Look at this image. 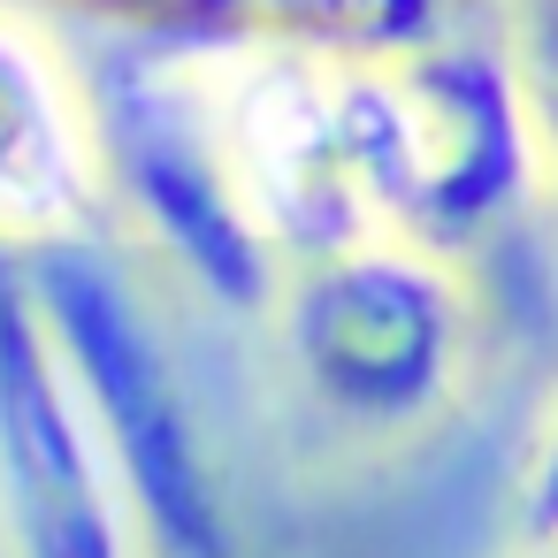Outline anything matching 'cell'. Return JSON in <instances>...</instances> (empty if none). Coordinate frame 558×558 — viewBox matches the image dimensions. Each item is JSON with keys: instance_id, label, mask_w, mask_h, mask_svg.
<instances>
[{"instance_id": "obj_1", "label": "cell", "mask_w": 558, "mask_h": 558, "mask_svg": "<svg viewBox=\"0 0 558 558\" xmlns=\"http://www.w3.org/2000/svg\"><path fill=\"white\" fill-rule=\"evenodd\" d=\"M375 215L413 245H474L543 184L535 77L512 47L428 39L398 62H344Z\"/></svg>"}, {"instance_id": "obj_2", "label": "cell", "mask_w": 558, "mask_h": 558, "mask_svg": "<svg viewBox=\"0 0 558 558\" xmlns=\"http://www.w3.org/2000/svg\"><path fill=\"white\" fill-rule=\"evenodd\" d=\"M276 329L299 390L352 436L436 421L474 360L466 283L436 245L390 230L299 260L276 291Z\"/></svg>"}, {"instance_id": "obj_3", "label": "cell", "mask_w": 558, "mask_h": 558, "mask_svg": "<svg viewBox=\"0 0 558 558\" xmlns=\"http://www.w3.org/2000/svg\"><path fill=\"white\" fill-rule=\"evenodd\" d=\"M222 54L177 39H123L85 85L100 177L131 199V215L230 306H268L283 291V260L253 230L238 192L230 123H222Z\"/></svg>"}, {"instance_id": "obj_4", "label": "cell", "mask_w": 558, "mask_h": 558, "mask_svg": "<svg viewBox=\"0 0 558 558\" xmlns=\"http://www.w3.org/2000/svg\"><path fill=\"white\" fill-rule=\"evenodd\" d=\"M0 558H154L123 459L16 245H0Z\"/></svg>"}, {"instance_id": "obj_5", "label": "cell", "mask_w": 558, "mask_h": 558, "mask_svg": "<svg viewBox=\"0 0 558 558\" xmlns=\"http://www.w3.org/2000/svg\"><path fill=\"white\" fill-rule=\"evenodd\" d=\"M222 123H230L238 192L283 276L314 253L383 238L344 62L276 39H238L222 54Z\"/></svg>"}, {"instance_id": "obj_6", "label": "cell", "mask_w": 558, "mask_h": 558, "mask_svg": "<svg viewBox=\"0 0 558 558\" xmlns=\"http://www.w3.org/2000/svg\"><path fill=\"white\" fill-rule=\"evenodd\" d=\"M24 268L47 299V322L123 459V482L138 497L154 558H207V482H199V444L184 428V398L161 367V344L146 337L131 291L93 260L77 238L24 245Z\"/></svg>"}, {"instance_id": "obj_7", "label": "cell", "mask_w": 558, "mask_h": 558, "mask_svg": "<svg viewBox=\"0 0 558 558\" xmlns=\"http://www.w3.org/2000/svg\"><path fill=\"white\" fill-rule=\"evenodd\" d=\"M100 138L62 62L0 16V245L77 238L100 207Z\"/></svg>"}, {"instance_id": "obj_8", "label": "cell", "mask_w": 558, "mask_h": 558, "mask_svg": "<svg viewBox=\"0 0 558 558\" xmlns=\"http://www.w3.org/2000/svg\"><path fill=\"white\" fill-rule=\"evenodd\" d=\"M451 32V0H260V39L322 62H398Z\"/></svg>"}, {"instance_id": "obj_9", "label": "cell", "mask_w": 558, "mask_h": 558, "mask_svg": "<svg viewBox=\"0 0 558 558\" xmlns=\"http://www.w3.org/2000/svg\"><path fill=\"white\" fill-rule=\"evenodd\" d=\"M123 39H177V47H238L260 39V0H85Z\"/></svg>"}, {"instance_id": "obj_10", "label": "cell", "mask_w": 558, "mask_h": 558, "mask_svg": "<svg viewBox=\"0 0 558 558\" xmlns=\"http://www.w3.org/2000/svg\"><path fill=\"white\" fill-rule=\"evenodd\" d=\"M520 535L527 543H558V398L527 444V466H520Z\"/></svg>"}, {"instance_id": "obj_11", "label": "cell", "mask_w": 558, "mask_h": 558, "mask_svg": "<svg viewBox=\"0 0 558 558\" xmlns=\"http://www.w3.org/2000/svg\"><path fill=\"white\" fill-rule=\"evenodd\" d=\"M520 62L535 85H558V0H527V39H520Z\"/></svg>"}, {"instance_id": "obj_12", "label": "cell", "mask_w": 558, "mask_h": 558, "mask_svg": "<svg viewBox=\"0 0 558 558\" xmlns=\"http://www.w3.org/2000/svg\"><path fill=\"white\" fill-rule=\"evenodd\" d=\"M535 116H543V177H558V85H535Z\"/></svg>"}, {"instance_id": "obj_13", "label": "cell", "mask_w": 558, "mask_h": 558, "mask_svg": "<svg viewBox=\"0 0 558 558\" xmlns=\"http://www.w3.org/2000/svg\"><path fill=\"white\" fill-rule=\"evenodd\" d=\"M520 558H558V543H527V550H520Z\"/></svg>"}]
</instances>
